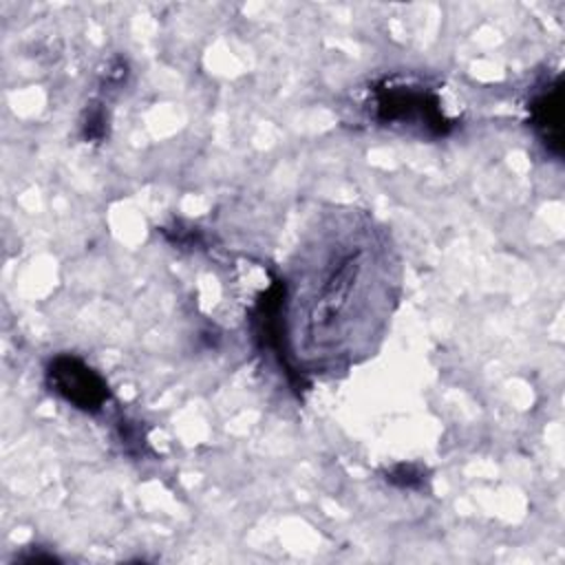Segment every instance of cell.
<instances>
[{"instance_id":"obj_1","label":"cell","mask_w":565,"mask_h":565,"mask_svg":"<svg viewBox=\"0 0 565 565\" xmlns=\"http://www.w3.org/2000/svg\"><path fill=\"white\" fill-rule=\"evenodd\" d=\"M373 110L380 124L417 126L433 135H446L452 126L446 121L437 95L411 84H386L375 88Z\"/></svg>"},{"instance_id":"obj_2","label":"cell","mask_w":565,"mask_h":565,"mask_svg":"<svg viewBox=\"0 0 565 565\" xmlns=\"http://www.w3.org/2000/svg\"><path fill=\"white\" fill-rule=\"evenodd\" d=\"M46 384L55 395L84 413L102 411L110 397L104 377L77 355H55L46 366Z\"/></svg>"},{"instance_id":"obj_3","label":"cell","mask_w":565,"mask_h":565,"mask_svg":"<svg viewBox=\"0 0 565 565\" xmlns=\"http://www.w3.org/2000/svg\"><path fill=\"white\" fill-rule=\"evenodd\" d=\"M532 126L552 152H561V82L545 86L530 104Z\"/></svg>"},{"instance_id":"obj_4","label":"cell","mask_w":565,"mask_h":565,"mask_svg":"<svg viewBox=\"0 0 565 565\" xmlns=\"http://www.w3.org/2000/svg\"><path fill=\"white\" fill-rule=\"evenodd\" d=\"M386 481L402 490H419L426 483L424 468L417 463H397L386 472Z\"/></svg>"},{"instance_id":"obj_5","label":"cell","mask_w":565,"mask_h":565,"mask_svg":"<svg viewBox=\"0 0 565 565\" xmlns=\"http://www.w3.org/2000/svg\"><path fill=\"white\" fill-rule=\"evenodd\" d=\"M82 132H84V139H90V141H99L106 135V113L99 106H88L86 119L82 124Z\"/></svg>"}]
</instances>
